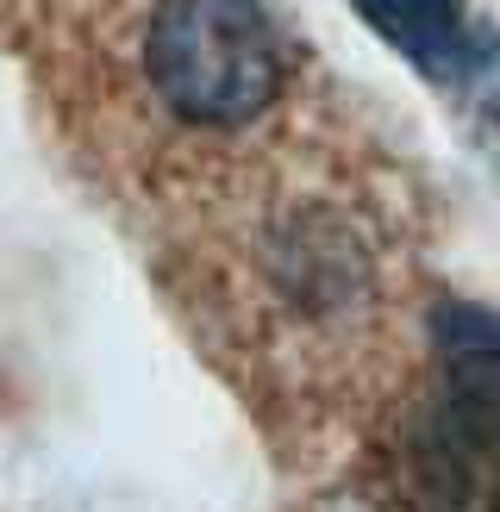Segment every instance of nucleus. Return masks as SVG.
<instances>
[{
  "instance_id": "1",
  "label": "nucleus",
  "mask_w": 500,
  "mask_h": 512,
  "mask_svg": "<svg viewBox=\"0 0 500 512\" xmlns=\"http://www.w3.org/2000/svg\"><path fill=\"white\" fill-rule=\"evenodd\" d=\"M144 63L163 107L194 125L257 119L282 82L275 32L250 0H163L150 19Z\"/></svg>"
},
{
  "instance_id": "2",
  "label": "nucleus",
  "mask_w": 500,
  "mask_h": 512,
  "mask_svg": "<svg viewBox=\"0 0 500 512\" xmlns=\"http://www.w3.org/2000/svg\"><path fill=\"white\" fill-rule=\"evenodd\" d=\"M400 463L413 512H500V406L444 388L413 419Z\"/></svg>"
},
{
  "instance_id": "3",
  "label": "nucleus",
  "mask_w": 500,
  "mask_h": 512,
  "mask_svg": "<svg viewBox=\"0 0 500 512\" xmlns=\"http://www.w3.org/2000/svg\"><path fill=\"white\" fill-rule=\"evenodd\" d=\"M375 32H382L407 63H419L438 82H469L488 63V44L475 38L457 0H350Z\"/></svg>"
},
{
  "instance_id": "4",
  "label": "nucleus",
  "mask_w": 500,
  "mask_h": 512,
  "mask_svg": "<svg viewBox=\"0 0 500 512\" xmlns=\"http://www.w3.org/2000/svg\"><path fill=\"white\" fill-rule=\"evenodd\" d=\"M432 344H438V381L450 394L500 406V313L444 300L432 313Z\"/></svg>"
}]
</instances>
